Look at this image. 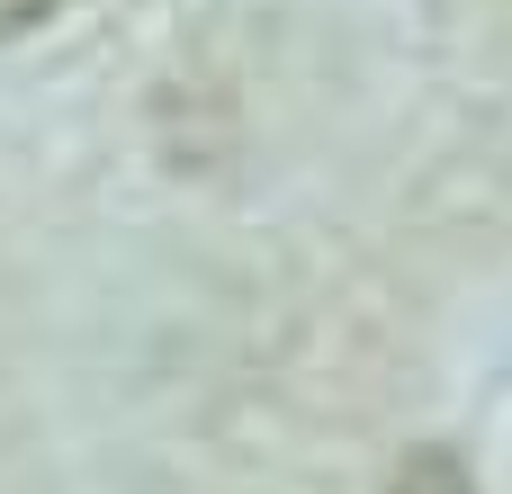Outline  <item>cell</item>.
Returning a JSON list of instances; mask_svg holds the SVG:
<instances>
[{"label": "cell", "instance_id": "6da1fadb", "mask_svg": "<svg viewBox=\"0 0 512 494\" xmlns=\"http://www.w3.org/2000/svg\"><path fill=\"white\" fill-rule=\"evenodd\" d=\"M396 494H468V468H459V459H441V450H423V459L396 477Z\"/></svg>", "mask_w": 512, "mask_h": 494}, {"label": "cell", "instance_id": "7a4b0ae2", "mask_svg": "<svg viewBox=\"0 0 512 494\" xmlns=\"http://www.w3.org/2000/svg\"><path fill=\"white\" fill-rule=\"evenodd\" d=\"M63 0H0V36H18V27H36V18H54Z\"/></svg>", "mask_w": 512, "mask_h": 494}]
</instances>
